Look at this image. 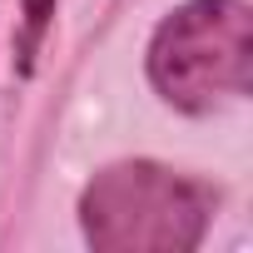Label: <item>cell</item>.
<instances>
[{"label": "cell", "instance_id": "cell-2", "mask_svg": "<svg viewBox=\"0 0 253 253\" xmlns=\"http://www.w3.org/2000/svg\"><path fill=\"white\" fill-rule=\"evenodd\" d=\"M149 84L174 109L204 114L253 89V10L243 0H184L149 40Z\"/></svg>", "mask_w": 253, "mask_h": 253}, {"label": "cell", "instance_id": "cell-1", "mask_svg": "<svg viewBox=\"0 0 253 253\" xmlns=\"http://www.w3.org/2000/svg\"><path fill=\"white\" fill-rule=\"evenodd\" d=\"M218 194L154 159L99 169L80 194L84 243L99 253H189L204 243Z\"/></svg>", "mask_w": 253, "mask_h": 253}, {"label": "cell", "instance_id": "cell-3", "mask_svg": "<svg viewBox=\"0 0 253 253\" xmlns=\"http://www.w3.org/2000/svg\"><path fill=\"white\" fill-rule=\"evenodd\" d=\"M20 10H25V35H20V75H30L35 65V50L50 30V15H55V0H20Z\"/></svg>", "mask_w": 253, "mask_h": 253}]
</instances>
